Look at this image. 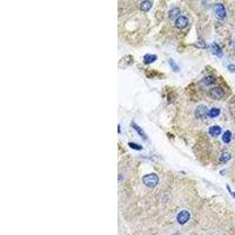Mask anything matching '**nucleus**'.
I'll return each mask as SVG.
<instances>
[{
    "label": "nucleus",
    "mask_w": 235,
    "mask_h": 235,
    "mask_svg": "<svg viewBox=\"0 0 235 235\" xmlns=\"http://www.w3.org/2000/svg\"><path fill=\"white\" fill-rule=\"evenodd\" d=\"M142 182H143L145 186H147V187L153 188V187H155V186L158 185V182H159V178H158V175H156V174L151 173V174H147V175L143 176Z\"/></svg>",
    "instance_id": "nucleus-1"
},
{
    "label": "nucleus",
    "mask_w": 235,
    "mask_h": 235,
    "mask_svg": "<svg viewBox=\"0 0 235 235\" xmlns=\"http://www.w3.org/2000/svg\"><path fill=\"white\" fill-rule=\"evenodd\" d=\"M189 219H191V214H189V212H187V210H181V212L178 214V216H176V220H178V222H179L180 224H185Z\"/></svg>",
    "instance_id": "nucleus-2"
},
{
    "label": "nucleus",
    "mask_w": 235,
    "mask_h": 235,
    "mask_svg": "<svg viewBox=\"0 0 235 235\" xmlns=\"http://www.w3.org/2000/svg\"><path fill=\"white\" fill-rule=\"evenodd\" d=\"M210 95L214 98V99H216V100H220L223 98L224 95V92L221 87H213L212 90H210Z\"/></svg>",
    "instance_id": "nucleus-3"
},
{
    "label": "nucleus",
    "mask_w": 235,
    "mask_h": 235,
    "mask_svg": "<svg viewBox=\"0 0 235 235\" xmlns=\"http://www.w3.org/2000/svg\"><path fill=\"white\" fill-rule=\"evenodd\" d=\"M208 114V111L207 108H206V106H198L196 110H195V118H198V119H203V118Z\"/></svg>",
    "instance_id": "nucleus-4"
},
{
    "label": "nucleus",
    "mask_w": 235,
    "mask_h": 235,
    "mask_svg": "<svg viewBox=\"0 0 235 235\" xmlns=\"http://www.w3.org/2000/svg\"><path fill=\"white\" fill-rule=\"evenodd\" d=\"M188 25V19L186 18V17H182V15H180L178 19L175 20V26L178 27V28H185L186 26Z\"/></svg>",
    "instance_id": "nucleus-5"
},
{
    "label": "nucleus",
    "mask_w": 235,
    "mask_h": 235,
    "mask_svg": "<svg viewBox=\"0 0 235 235\" xmlns=\"http://www.w3.org/2000/svg\"><path fill=\"white\" fill-rule=\"evenodd\" d=\"M215 12H216L218 17L221 19L226 17V9H224L223 5H221V4H216V6H215Z\"/></svg>",
    "instance_id": "nucleus-6"
},
{
    "label": "nucleus",
    "mask_w": 235,
    "mask_h": 235,
    "mask_svg": "<svg viewBox=\"0 0 235 235\" xmlns=\"http://www.w3.org/2000/svg\"><path fill=\"white\" fill-rule=\"evenodd\" d=\"M156 58H158V56L154 55V54H146L145 58H143V62L146 65H149V64H152V62H154L156 60Z\"/></svg>",
    "instance_id": "nucleus-7"
},
{
    "label": "nucleus",
    "mask_w": 235,
    "mask_h": 235,
    "mask_svg": "<svg viewBox=\"0 0 235 235\" xmlns=\"http://www.w3.org/2000/svg\"><path fill=\"white\" fill-rule=\"evenodd\" d=\"M179 14H180V9L175 7V8H172V9H171L168 15H169V18H171V19H175V20H176V19H178V18L180 17Z\"/></svg>",
    "instance_id": "nucleus-8"
},
{
    "label": "nucleus",
    "mask_w": 235,
    "mask_h": 235,
    "mask_svg": "<svg viewBox=\"0 0 235 235\" xmlns=\"http://www.w3.org/2000/svg\"><path fill=\"white\" fill-rule=\"evenodd\" d=\"M220 133H221V128L219 126H212L209 128V134L212 136H218Z\"/></svg>",
    "instance_id": "nucleus-9"
},
{
    "label": "nucleus",
    "mask_w": 235,
    "mask_h": 235,
    "mask_svg": "<svg viewBox=\"0 0 235 235\" xmlns=\"http://www.w3.org/2000/svg\"><path fill=\"white\" fill-rule=\"evenodd\" d=\"M232 140V132L230 131H226L222 134V141L224 143H229Z\"/></svg>",
    "instance_id": "nucleus-10"
},
{
    "label": "nucleus",
    "mask_w": 235,
    "mask_h": 235,
    "mask_svg": "<svg viewBox=\"0 0 235 235\" xmlns=\"http://www.w3.org/2000/svg\"><path fill=\"white\" fill-rule=\"evenodd\" d=\"M230 158H232V155H230L228 152H223V153L220 155L219 160H220V162H227L228 160H230Z\"/></svg>",
    "instance_id": "nucleus-11"
},
{
    "label": "nucleus",
    "mask_w": 235,
    "mask_h": 235,
    "mask_svg": "<svg viewBox=\"0 0 235 235\" xmlns=\"http://www.w3.org/2000/svg\"><path fill=\"white\" fill-rule=\"evenodd\" d=\"M152 1H142L140 4V8L142 9V11H148V9H151L152 7Z\"/></svg>",
    "instance_id": "nucleus-12"
},
{
    "label": "nucleus",
    "mask_w": 235,
    "mask_h": 235,
    "mask_svg": "<svg viewBox=\"0 0 235 235\" xmlns=\"http://www.w3.org/2000/svg\"><path fill=\"white\" fill-rule=\"evenodd\" d=\"M219 114H220V110L219 108H212V110L208 111L207 115L209 118H216V116H219Z\"/></svg>",
    "instance_id": "nucleus-13"
},
{
    "label": "nucleus",
    "mask_w": 235,
    "mask_h": 235,
    "mask_svg": "<svg viewBox=\"0 0 235 235\" xmlns=\"http://www.w3.org/2000/svg\"><path fill=\"white\" fill-rule=\"evenodd\" d=\"M212 51H213L214 54H216L218 56H222V51L220 50V47H219L216 44H213V46H212Z\"/></svg>",
    "instance_id": "nucleus-14"
},
{
    "label": "nucleus",
    "mask_w": 235,
    "mask_h": 235,
    "mask_svg": "<svg viewBox=\"0 0 235 235\" xmlns=\"http://www.w3.org/2000/svg\"><path fill=\"white\" fill-rule=\"evenodd\" d=\"M132 127H133V128H134V129H135L136 132H138V133H139V135H141V136H142V138H143V139H147V136H146V135L143 134V131H142V129L140 128V127H139L138 125H135V123L133 122V123H132Z\"/></svg>",
    "instance_id": "nucleus-15"
},
{
    "label": "nucleus",
    "mask_w": 235,
    "mask_h": 235,
    "mask_svg": "<svg viewBox=\"0 0 235 235\" xmlns=\"http://www.w3.org/2000/svg\"><path fill=\"white\" fill-rule=\"evenodd\" d=\"M214 81V79L213 78H210V76H207V78H204V79L201 81V84H203L204 86H208V85H212V82Z\"/></svg>",
    "instance_id": "nucleus-16"
},
{
    "label": "nucleus",
    "mask_w": 235,
    "mask_h": 235,
    "mask_svg": "<svg viewBox=\"0 0 235 235\" xmlns=\"http://www.w3.org/2000/svg\"><path fill=\"white\" fill-rule=\"evenodd\" d=\"M129 147H131V148H133V149H139V151L142 149V147L140 145H136V143H133V142L129 143Z\"/></svg>",
    "instance_id": "nucleus-17"
},
{
    "label": "nucleus",
    "mask_w": 235,
    "mask_h": 235,
    "mask_svg": "<svg viewBox=\"0 0 235 235\" xmlns=\"http://www.w3.org/2000/svg\"><path fill=\"white\" fill-rule=\"evenodd\" d=\"M169 64L172 65V68H173V70H174V71H176V72H178V71H179V68H178V67H176L175 62H173V60H172V59H171V60H169Z\"/></svg>",
    "instance_id": "nucleus-18"
},
{
    "label": "nucleus",
    "mask_w": 235,
    "mask_h": 235,
    "mask_svg": "<svg viewBox=\"0 0 235 235\" xmlns=\"http://www.w3.org/2000/svg\"><path fill=\"white\" fill-rule=\"evenodd\" d=\"M228 70H229L230 72H235V65H229V66H228Z\"/></svg>",
    "instance_id": "nucleus-19"
},
{
    "label": "nucleus",
    "mask_w": 235,
    "mask_h": 235,
    "mask_svg": "<svg viewBox=\"0 0 235 235\" xmlns=\"http://www.w3.org/2000/svg\"><path fill=\"white\" fill-rule=\"evenodd\" d=\"M232 45H233V47H234V50H235V40H233V41H232Z\"/></svg>",
    "instance_id": "nucleus-20"
},
{
    "label": "nucleus",
    "mask_w": 235,
    "mask_h": 235,
    "mask_svg": "<svg viewBox=\"0 0 235 235\" xmlns=\"http://www.w3.org/2000/svg\"><path fill=\"white\" fill-rule=\"evenodd\" d=\"M229 192H230V191H229ZM230 194H232V195H233V196L235 198V192H230Z\"/></svg>",
    "instance_id": "nucleus-21"
},
{
    "label": "nucleus",
    "mask_w": 235,
    "mask_h": 235,
    "mask_svg": "<svg viewBox=\"0 0 235 235\" xmlns=\"http://www.w3.org/2000/svg\"><path fill=\"white\" fill-rule=\"evenodd\" d=\"M172 235H181L180 233H174V234H172Z\"/></svg>",
    "instance_id": "nucleus-22"
}]
</instances>
